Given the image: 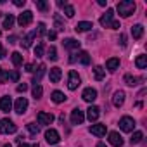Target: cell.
<instances>
[{"mask_svg": "<svg viewBox=\"0 0 147 147\" xmlns=\"http://www.w3.org/2000/svg\"><path fill=\"white\" fill-rule=\"evenodd\" d=\"M135 7L137 5H135V2H131V0H123V2H119L116 5V9H118L121 18H130L135 12Z\"/></svg>", "mask_w": 147, "mask_h": 147, "instance_id": "cell-1", "label": "cell"}, {"mask_svg": "<svg viewBox=\"0 0 147 147\" xmlns=\"http://www.w3.org/2000/svg\"><path fill=\"white\" fill-rule=\"evenodd\" d=\"M18 131V126L11 121V119H0V135L4 133H16Z\"/></svg>", "mask_w": 147, "mask_h": 147, "instance_id": "cell-2", "label": "cell"}, {"mask_svg": "<svg viewBox=\"0 0 147 147\" xmlns=\"http://www.w3.org/2000/svg\"><path fill=\"white\" fill-rule=\"evenodd\" d=\"M80 87V75L76 71H69L67 75V88L69 90H76Z\"/></svg>", "mask_w": 147, "mask_h": 147, "instance_id": "cell-3", "label": "cell"}, {"mask_svg": "<svg viewBox=\"0 0 147 147\" xmlns=\"http://www.w3.org/2000/svg\"><path fill=\"white\" fill-rule=\"evenodd\" d=\"M119 128L123 130V131H133V128H135V119L133 118H130V116H123L121 119H119Z\"/></svg>", "mask_w": 147, "mask_h": 147, "instance_id": "cell-4", "label": "cell"}, {"mask_svg": "<svg viewBox=\"0 0 147 147\" xmlns=\"http://www.w3.org/2000/svg\"><path fill=\"white\" fill-rule=\"evenodd\" d=\"M45 140H47L50 145H55V144H59V140H61V137H59V131H57V130H54V128H49V130L45 131Z\"/></svg>", "mask_w": 147, "mask_h": 147, "instance_id": "cell-5", "label": "cell"}, {"mask_svg": "<svg viewBox=\"0 0 147 147\" xmlns=\"http://www.w3.org/2000/svg\"><path fill=\"white\" fill-rule=\"evenodd\" d=\"M83 121H85V113H83L82 109L76 107V109L71 111V123H73V125H82Z\"/></svg>", "mask_w": 147, "mask_h": 147, "instance_id": "cell-6", "label": "cell"}, {"mask_svg": "<svg viewBox=\"0 0 147 147\" xmlns=\"http://www.w3.org/2000/svg\"><path fill=\"white\" fill-rule=\"evenodd\" d=\"M113 21H114V11H113V9H107L106 14H102L100 19H99V23H100L102 26H106V28H109V24H111Z\"/></svg>", "mask_w": 147, "mask_h": 147, "instance_id": "cell-7", "label": "cell"}, {"mask_svg": "<svg viewBox=\"0 0 147 147\" xmlns=\"http://www.w3.org/2000/svg\"><path fill=\"white\" fill-rule=\"evenodd\" d=\"M33 21V12L31 11H24L23 14H19V18H18V23H19V26H28L30 23Z\"/></svg>", "mask_w": 147, "mask_h": 147, "instance_id": "cell-8", "label": "cell"}, {"mask_svg": "<svg viewBox=\"0 0 147 147\" xmlns=\"http://www.w3.org/2000/svg\"><path fill=\"white\" fill-rule=\"evenodd\" d=\"M26 109H28V100H26V97H19V99L16 100V104H14V111H16L18 114H24Z\"/></svg>", "mask_w": 147, "mask_h": 147, "instance_id": "cell-9", "label": "cell"}, {"mask_svg": "<svg viewBox=\"0 0 147 147\" xmlns=\"http://www.w3.org/2000/svg\"><path fill=\"white\" fill-rule=\"evenodd\" d=\"M54 114H50V113H43V111H40L38 113V123L40 125H52L54 123Z\"/></svg>", "mask_w": 147, "mask_h": 147, "instance_id": "cell-10", "label": "cell"}, {"mask_svg": "<svg viewBox=\"0 0 147 147\" xmlns=\"http://www.w3.org/2000/svg\"><path fill=\"white\" fill-rule=\"evenodd\" d=\"M83 100H87V102H94L95 99H97V90L95 88H92V87H88V88H85L83 90Z\"/></svg>", "mask_w": 147, "mask_h": 147, "instance_id": "cell-11", "label": "cell"}, {"mask_svg": "<svg viewBox=\"0 0 147 147\" xmlns=\"http://www.w3.org/2000/svg\"><path fill=\"white\" fill-rule=\"evenodd\" d=\"M109 144L114 145V147H121L123 145V137L118 131H111L109 133Z\"/></svg>", "mask_w": 147, "mask_h": 147, "instance_id": "cell-12", "label": "cell"}, {"mask_svg": "<svg viewBox=\"0 0 147 147\" xmlns=\"http://www.w3.org/2000/svg\"><path fill=\"white\" fill-rule=\"evenodd\" d=\"M113 104H114L116 107H121V106L125 104V92H123V90H116V92H114V95H113Z\"/></svg>", "mask_w": 147, "mask_h": 147, "instance_id": "cell-13", "label": "cell"}, {"mask_svg": "<svg viewBox=\"0 0 147 147\" xmlns=\"http://www.w3.org/2000/svg\"><path fill=\"white\" fill-rule=\"evenodd\" d=\"M99 116H100V109H99L97 106H90V107L87 109V118H88L90 121H97Z\"/></svg>", "mask_w": 147, "mask_h": 147, "instance_id": "cell-14", "label": "cell"}, {"mask_svg": "<svg viewBox=\"0 0 147 147\" xmlns=\"http://www.w3.org/2000/svg\"><path fill=\"white\" fill-rule=\"evenodd\" d=\"M62 43H64V47H66V49H69V50H78V49H80V45H82V43H80L78 40H75V38H66Z\"/></svg>", "mask_w": 147, "mask_h": 147, "instance_id": "cell-15", "label": "cell"}, {"mask_svg": "<svg viewBox=\"0 0 147 147\" xmlns=\"http://www.w3.org/2000/svg\"><path fill=\"white\" fill-rule=\"evenodd\" d=\"M11 107H12L11 97H2V99H0V111H2V113H9Z\"/></svg>", "mask_w": 147, "mask_h": 147, "instance_id": "cell-16", "label": "cell"}, {"mask_svg": "<svg viewBox=\"0 0 147 147\" xmlns=\"http://www.w3.org/2000/svg\"><path fill=\"white\" fill-rule=\"evenodd\" d=\"M90 133L95 135V137L106 135V125H92V126H90Z\"/></svg>", "mask_w": 147, "mask_h": 147, "instance_id": "cell-17", "label": "cell"}, {"mask_svg": "<svg viewBox=\"0 0 147 147\" xmlns=\"http://www.w3.org/2000/svg\"><path fill=\"white\" fill-rule=\"evenodd\" d=\"M50 82L52 83H59L61 76H62V73H61V67H50Z\"/></svg>", "mask_w": 147, "mask_h": 147, "instance_id": "cell-18", "label": "cell"}, {"mask_svg": "<svg viewBox=\"0 0 147 147\" xmlns=\"http://www.w3.org/2000/svg\"><path fill=\"white\" fill-rule=\"evenodd\" d=\"M106 67H107L111 73H114V71L119 67V59H118V57H111V59H107V62H106Z\"/></svg>", "mask_w": 147, "mask_h": 147, "instance_id": "cell-19", "label": "cell"}, {"mask_svg": "<svg viewBox=\"0 0 147 147\" xmlns=\"http://www.w3.org/2000/svg\"><path fill=\"white\" fill-rule=\"evenodd\" d=\"M92 28H94V24H92V23H88V21H82V23H78V24L75 26V30H76L78 33L88 31V30H92Z\"/></svg>", "mask_w": 147, "mask_h": 147, "instance_id": "cell-20", "label": "cell"}, {"mask_svg": "<svg viewBox=\"0 0 147 147\" xmlns=\"http://www.w3.org/2000/svg\"><path fill=\"white\" fill-rule=\"evenodd\" d=\"M131 35H133L135 40H140L142 35H144V26H142V24H135V26H131Z\"/></svg>", "mask_w": 147, "mask_h": 147, "instance_id": "cell-21", "label": "cell"}, {"mask_svg": "<svg viewBox=\"0 0 147 147\" xmlns=\"http://www.w3.org/2000/svg\"><path fill=\"white\" fill-rule=\"evenodd\" d=\"M94 76H95V80H104V76H106V69L102 67V66H95L94 67Z\"/></svg>", "mask_w": 147, "mask_h": 147, "instance_id": "cell-22", "label": "cell"}, {"mask_svg": "<svg viewBox=\"0 0 147 147\" xmlns=\"http://www.w3.org/2000/svg\"><path fill=\"white\" fill-rule=\"evenodd\" d=\"M45 69H47V67H45V64H40V66H38V73H36L35 78H33V83H35V85H38V83H40L42 76L45 75Z\"/></svg>", "mask_w": 147, "mask_h": 147, "instance_id": "cell-23", "label": "cell"}, {"mask_svg": "<svg viewBox=\"0 0 147 147\" xmlns=\"http://www.w3.org/2000/svg\"><path fill=\"white\" fill-rule=\"evenodd\" d=\"M35 35H36V31H31L30 35H26V36L23 38V42H21V45H23L24 49H28V47H31V42H33V38H35Z\"/></svg>", "mask_w": 147, "mask_h": 147, "instance_id": "cell-24", "label": "cell"}, {"mask_svg": "<svg viewBox=\"0 0 147 147\" xmlns=\"http://www.w3.org/2000/svg\"><path fill=\"white\" fill-rule=\"evenodd\" d=\"M55 104H61V102H64L66 100V95L62 94V92H59V90H55V92H52V97H50Z\"/></svg>", "mask_w": 147, "mask_h": 147, "instance_id": "cell-25", "label": "cell"}, {"mask_svg": "<svg viewBox=\"0 0 147 147\" xmlns=\"http://www.w3.org/2000/svg\"><path fill=\"white\" fill-rule=\"evenodd\" d=\"M135 66L138 69H145L147 67V55H138L137 61H135Z\"/></svg>", "mask_w": 147, "mask_h": 147, "instance_id": "cell-26", "label": "cell"}, {"mask_svg": "<svg viewBox=\"0 0 147 147\" xmlns=\"http://www.w3.org/2000/svg\"><path fill=\"white\" fill-rule=\"evenodd\" d=\"M14 23H16L14 16H12V14H7L5 19H4V28H5V30H11V28L14 26Z\"/></svg>", "mask_w": 147, "mask_h": 147, "instance_id": "cell-27", "label": "cell"}, {"mask_svg": "<svg viewBox=\"0 0 147 147\" xmlns=\"http://www.w3.org/2000/svg\"><path fill=\"white\" fill-rule=\"evenodd\" d=\"M11 57H12V64H14L16 67H19V66L23 64V55H21L19 52H12Z\"/></svg>", "mask_w": 147, "mask_h": 147, "instance_id": "cell-28", "label": "cell"}, {"mask_svg": "<svg viewBox=\"0 0 147 147\" xmlns=\"http://www.w3.org/2000/svg\"><path fill=\"white\" fill-rule=\"evenodd\" d=\"M78 61H80L83 66H88V64H90V55H88V52H85V50L80 52V54H78Z\"/></svg>", "mask_w": 147, "mask_h": 147, "instance_id": "cell-29", "label": "cell"}, {"mask_svg": "<svg viewBox=\"0 0 147 147\" xmlns=\"http://www.w3.org/2000/svg\"><path fill=\"white\" fill-rule=\"evenodd\" d=\"M142 138H144V133H142V131H135V133L131 135V138H130V144H140Z\"/></svg>", "mask_w": 147, "mask_h": 147, "instance_id": "cell-30", "label": "cell"}, {"mask_svg": "<svg viewBox=\"0 0 147 147\" xmlns=\"http://www.w3.org/2000/svg\"><path fill=\"white\" fill-rule=\"evenodd\" d=\"M137 82H138V78H135V76H131V75H125V83H126V85L135 87Z\"/></svg>", "mask_w": 147, "mask_h": 147, "instance_id": "cell-31", "label": "cell"}, {"mask_svg": "<svg viewBox=\"0 0 147 147\" xmlns=\"http://www.w3.org/2000/svg\"><path fill=\"white\" fill-rule=\"evenodd\" d=\"M42 95H43V88L40 85H35L33 87V97L35 99H42Z\"/></svg>", "mask_w": 147, "mask_h": 147, "instance_id": "cell-32", "label": "cell"}, {"mask_svg": "<svg viewBox=\"0 0 147 147\" xmlns=\"http://www.w3.org/2000/svg\"><path fill=\"white\" fill-rule=\"evenodd\" d=\"M28 131L35 137V135H38V131H40V128H38V125L36 123H28Z\"/></svg>", "mask_w": 147, "mask_h": 147, "instance_id": "cell-33", "label": "cell"}, {"mask_svg": "<svg viewBox=\"0 0 147 147\" xmlns=\"http://www.w3.org/2000/svg\"><path fill=\"white\" fill-rule=\"evenodd\" d=\"M64 14H66V18H73V16H75V7L66 4L64 5Z\"/></svg>", "mask_w": 147, "mask_h": 147, "instance_id": "cell-34", "label": "cell"}, {"mask_svg": "<svg viewBox=\"0 0 147 147\" xmlns=\"http://www.w3.org/2000/svg\"><path fill=\"white\" fill-rule=\"evenodd\" d=\"M54 23H55V28H57V30H61V31L64 30V23H62V19H61V16H59V14H55V16H54Z\"/></svg>", "mask_w": 147, "mask_h": 147, "instance_id": "cell-35", "label": "cell"}, {"mask_svg": "<svg viewBox=\"0 0 147 147\" xmlns=\"http://www.w3.org/2000/svg\"><path fill=\"white\" fill-rule=\"evenodd\" d=\"M35 4H36V9H40V11H43V12L49 11V4L45 2V0H36Z\"/></svg>", "mask_w": 147, "mask_h": 147, "instance_id": "cell-36", "label": "cell"}, {"mask_svg": "<svg viewBox=\"0 0 147 147\" xmlns=\"http://www.w3.org/2000/svg\"><path fill=\"white\" fill-rule=\"evenodd\" d=\"M49 59L50 61H57V50H55V47L49 49Z\"/></svg>", "mask_w": 147, "mask_h": 147, "instance_id": "cell-37", "label": "cell"}, {"mask_svg": "<svg viewBox=\"0 0 147 147\" xmlns=\"http://www.w3.org/2000/svg\"><path fill=\"white\" fill-rule=\"evenodd\" d=\"M35 55H36V57H42V55H43V43H38V45L35 47Z\"/></svg>", "mask_w": 147, "mask_h": 147, "instance_id": "cell-38", "label": "cell"}, {"mask_svg": "<svg viewBox=\"0 0 147 147\" xmlns=\"http://www.w3.org/2000/svg\"><path fill=\"white\" fill-rule=\"evenodd\" d=\"M7 78H9L11 82H18V80H19V71H12L11 75H7Z\"/></svg>", "mask_w": 147, "mask_h": 147, "instance_id": "cell-39", "label": "cell"}, {"mask_svg": "<svg viewBox=\"0 0 147 147\" xmlns=\"http://www.w3.org/2000/svg\"><path fill=\"white\" fill-rule=\"evenodd\" d=\"M0 82H7V73H4V69L2 67H0Z\"/></svg>", "mask_w": 147, "mask_h": 147, "instance_id": "cell-40", "label": "cell"}, {"mask_svg": "<svg viewBox=\"0 0 147 147\" xmlns=\"http://www.w3.org/2000/svg\"><path fill=\"white\" fill-rule=\"evenodd\" d=\"M14 5L16 7H24L26 5V0H14Z\"/></svg>", "mask_w": 147, "mask_h": 147, "instance_id": "cell-41", "label": "cell"}, {"mask_svg": "<svg viewBox=\"0 0 147 147\" xmlns=\"http://www.w3.org/2000/svg\"><path fill=\"white\" fill-rule=\"evenodd\" d=\"M36 31H38V35H43L45 33V24L43 23H38V30Z\"/></svg>", "mask_w": 147, "mask_h": 147, "instance_id": "cell-42", "label": "cell"}, {"mask_svg": "<svg viewBox=\"0 0 147 147\" xmlns=\"http://www.w3.org/2000/svg\"><path fill=\"white\" fill-rule=\"evenodd\" d=\"M28 90V85L26 83H19L18 85V92H26Z\"/></svg>", "mask_w": 147, "mask_h": 147, "instance_id": "cell-43", "label": "cell"}, {"mask_svg": "<svg viewBox=\"0 0 147 147\" xmlns=\"http://www.w3.org/2000/svg\"><path fill=\"white\" fill-rule=\"evenodd\" d=\"M109 28H111V30H118V28H119V21H113V23L109 24Z\"/></svg>", "mask_w": 147, "mask_h": 147, "instance_id": "cell-44", "label": "cell"}, {"mask_svg": "<svg viewBox=\"0 0 147 147\" xmlns=\"http://www.w3.org/2000/svg\"><path fill=\"white\" fill-rule=\"evenodd\" d=\"M55 36H57L55 31H47V38H49V40H55Z\"/></svg>", "mask_w": 147, "mask_h": 147, "instance_id": "cell-45", "label": "cell"}, {"mask_svg": "<svg viewBox=\"0 0 147 147\" xmlns=\"http://www.w3.org/2000/svg\"><path fill=\"white\" fill-rule=\"evenodd\" d=\"M24 69H26L28 73H33V71H35V64H26V66H24Z\"/></svg>", "mask_w": 147, "mask_h": 147, "instance_id": "cell-46", "label": "cell"}, {"mask_svg": "<svg viewBox=\"0 0 147 147\" xmlns=\"http://www.w3.org/2000/svg\"><path fill=\"white\" fill-rule=\"evenodd\" d=\"M5 55H7V52H5V49L2 47V43H0V59H4Z\"/></svg>", "mask_w": 147, "mask_h": 147, "instance_id": "cell-47", "label": "cell"}, {"mask_svg": "<svg viewBox=\"0 0 147 147\" xmlns=\"http://www.w3.org/2000/svg\"><path fill=\"white\" fill-rule=\"evenodd\" d=\"M119 43H121V45H126V36H125V35L119 36Z\"/></svg>", "mask_w": 147, "mask_h": 147, "instance_id": "cell-48", "label": "cell"}, {"mask_svg": "<svg viewBox=\"0 0 147 147\" xmlns=\"http://www.w3.org/2000/svg\"><path fill=\"white\" fill-rule=\"evenodd\" d=\"M7 42H9V43H16V42H18V36H9Z\"/></svg>", "mask_w": 147, "mask_h": 147, "instance_id": "cell-49", "label": "cell"}, {"mask_svg": "<svg viewBox=\"0 0 147 147\" xmlns=\"http://www.w3.org/2000/svg\"><path fill=\"white\" fill-rule=\"evenodd\" d=\"M97 4H99L100 7H106V5H107V0H99V2H97Z\"/></svg>", "mask_w": 147, "mask_h": 147, "instance_id": "cell-50", "label": "cell"}, {"mask_svg": "<svg viewBox=\"0 0 147 147\" xmlns=\"http://www.w3.org/2000/svg\"><path fill=\"white\" fill-rule=\"evenodd\" d=\"M57 5H59V7H64V5H66V2H62V0H59V2H57Z\"/></svg>", "mask_w": 147, "mask_h": 147, "instance_id": "cell-51", "label": "cell"}, {"mask_svg": "<svg viewBox=\"0 0 147 147\" xmlns=\"http://www.w3.org/2000/svg\"><path fill=\"white\" fill-rule=\"evenodd\" d=\"M97 147H107V145H106L104 142H99V144H97Z\"/></svg>", "mask_w": 147, "mask_h": 147, "instance_id": "cell-52", "label": "cell"}, {"mask_svg": "<svg viewBox=\"0 0 147 147\" xmlns=\"http://www.w3.org/2000/svg\"><path fill=\"white\" fill-rule=\"evenodd\" d=\"M19 147H30V145H28V144H24V142H23V144H19Z\"/></svg>", "mask_w": 147, "mask_h": 147, "instance_id": "cell-53", "label": "cell"}, {"mask_svg": "<svg viewBox=\"0 0 147 147\" xmlns=\"http://www.w3.org/2000/svg\"><path fill=\"white\" fill-rule=\"evenodd\" d=\"M4 147H12V145L11 144H4Z\"/></svg>", "mask_w": 147, "mask_h": 147, "instance_id": "cell-54", "label": "cell"}, {"mask_svg": "<svg viewBox=\"0 0 147 147\" xmlns=\"http://www.w3.org/2000/svg\"><path fill=\"white\" fill-rule=\"evenodd\" d=\"M31 147H40V145H38V144H33V145H31Z\"/></svg>", "mask_w": 147, "mask_h": 147, "instance_id": "cell-55", "label": "cell"}, {"mask_svg": "<svg viewBox=\"0 0 147 147\" xmlns=\"http://www.w3.org/2000/svg\"><path fill=\"white\" fill-rule=\"evenodd\" d=\"M0 35H2V31H0Z\"/></svg>", "mask_w": 147, "mask_h": 147, "instance_id": "cell-56", "label": "cell"}]
</instances>
